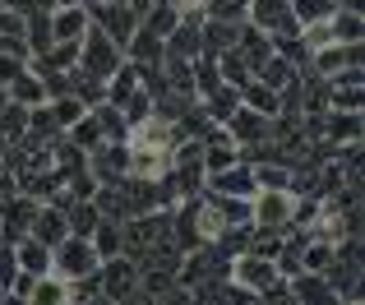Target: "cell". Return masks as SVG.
<instances>
[{"label": "cell", "instance_id": "obj_2", "mask_svg": "<svg viewBox=\"0 0 365 305\" xmlns=\"http://www.w3.org/2000/svg\"><path fill=\"white\" fill-rule=\"evenodd\" d=\"M292 208H296L292 190H255V199H250V227L255 232H287L292 227Z\"/></svg>", "mask_w": 365, "mask_h": 305}, {"label": "cell", "instance_id": "obj_18", "mask_svg": "<svg viewBox=\"0 0 365 305\" xmlns=\"http://www.w3.org/2000/svg\"><path fill=\"white\" fill-rule=\"evenodd\" d=\"M5 93H9L14 102H24V107H37V102H46V98H42L46 88H42V79H37L33 70H19L14 79L5 83Z\"/></svg>", "mask_w": 365, "mask_h": 305}, {"label": "cell", "instance_id": "obj_17", "mask_svg": "<svg viewBox=\"0 0 365 305\" xmlns=\"http://www.w3.org/2000/svg\"><path fill=\"white\" fill-rule=\"evenodd\" d=\"M292 301H338V296H333V287H329L324 273L301 269V273H296V282H292Z\"/></svg>", "mask_w": 365, "mask_h": 305}, {"label": "cell", "instance_id": "obj_16", "mask_svg": "<svg viewBox=\"0 0 365 305\" xmlns=\"http://www.w3.org/2000/svg\"><path fill=\"white\" fill-rule=\"evenodd\" d=\"M319 135H329L333 144H361V111H338L319 125Z\"/></svg>", "mask_w": 365, "mask_h": 305}, {"label": "cell", "instance_id": "obj_27", "mask_svg": "<svg viewBox=\"0 0 365 305\" xmlns=\"http://www.w3.org/2000/svg\"><path fill=\"white\" fill-rule=\"evenodd\" d=\"M171 9H176V19H199L204 14V0H167Z\"/></svg>", "mask_w": 365, "mask_h": 305}, {"label": "cell", "instance_id": "obj_19", "mask_svg": "<svg viewBox=\"0 0 365 305\" xmlns=\"http://www.w3.org/2000/svg\"><path fill=\"white\" fill-rule=\"evenodd\" d=\"M241 102H245V107H255V111H264V116H277V111H282L277 93L264 88L259 79H245V83H241Z\"/></svg>", "mask_w": 365, "mask_h": 305}, {"label": "cell", "instance_id": "obj_24", "mask_svg": "<svg viewBox=\"0 0 365 305\" xmlns=\"http://www.w3.org/2000/svg\"><path fill=\"white\" fill-rule=\"evenodd\" d=\"M83 111H88V107H83V102L74 98V93H65V98H56V102H51L56 125H70V120H79V116H83Z\"/></svg>", "mask_w": 365, "mask_h": 305}, {"label": "cell", "instance_id": "obj_20", "mask_svg": "<svg viewBox=\"0 0 365 305\" xmlns=\"http://www.w3.org/2000/svg\"><path fill=\"white\" fill-rule=\"evenodd\" d=\"M65 130H70V144H74V148H83V152L98 148L102 139H107V135H102V125H98V116H88V111H83L79 120H70Z\"/></svg>", "mask_w": 365, "mask_h": 305}, {"label": "cell", "instance_id": "obj_7", "mask_svg": "<svg viewBox=\"0 0 365 305\" xmlns=\"http://www.w3.org/2000/svg\"><path fill=\"white\" fill-rule=\"evenodd\" d=\"M250 19L268 37H296L301 33V24L292 14V0H250Z\"/></svg>", "mask_w": 365, "mask_h": 305}, {"label": "cell", "instance_id": "obj_31", "mask_svg": "<svg viewBox=\"0 0 365 305\" xmlns=\"http://www.w3.org/2000/svg\"><path fill=\"white\" fill-rule=\"evenodd\" d=\"M0 241H5V236H0Z\"/></svg>", "mask_w": 365, "mask_h": 305}, {"label": "cell", "instance_id": "obj_21", "mask_svg": "<svg viewBox=\"0 0 365 305\" xmlns=\"http://www.w3.org/2000/svg\"><path fill=\"white\" fill-rule=\"evenodd\" d=\"M24 130H28V107H24V102H14V98H5V107H0V135L19 139Z\"/></svg>", "mask_w": 365, "mask_h": 305}, {"label": "cell", "instance_id": "obj_28", "mask_svg": "<svg viewBox=\"0 0 365 305\" xmlns=\"http://www.w3.org/2000/svg\"><path fill=\"white\" fill-rule=\"evenodd\" d=\"M14 269H19V264H14V250L0 241V282H5V287H9V278H14Z\"/></svg>", "mask_w": 365, "mask_h": 305}, {"label": "cell", "instance_id": "obj_4", "mask_svg": "<svg viewBox=\"0 0 365 305\" xmlns=\"http://www.w3.org/2000/svg\"><path fill=\"white\" fill-rule=\"evenodd\" d=\"M116 65H120V46L111 42L98 24H88V33H83V42H79V70L107 83V74L116 70Z\"/></svg>", "mask_w": 365, "mask_h": 305}, {"label": "cell", "instance_id": "obj_13", "mask_svg": "<svg viewBox=\"0 0 365 305\" xmlns=\"http://www.w3.org/2000/svg\"><path fill=\"white\" fill-rule=\"evenodd\" d=\"M14 264L24 273H33V278H42V273H51V245L37 241V236H19L14 241Z\"/></svg>", "mask_w": 365, "mask_h": 305}, {"label": "cell", "instance_id": "obj_15", "mask_svg": "<svg viewBox=\"0 0 365 305\" xmlns=\"http://www.w3.org/2000/svg\"><path fill=\"white\" fill-rule=\"evenodd\" d=\"M329 33H333V42H361V33H365L361 0H347L342 9H333L329 14Z\"/></svg>", "mask_w": 365, "mask_h": 305}, {"label": "cell", "instance_id": "obj_29", "mask_svg": "<svg viewBox=\"0 0 365 305\" xmlns=\"http://www.w3.org/2000/svg\"><path fill=\"white\" fill-rule=\"evenodd\" d=\"M14 190H19V180H14V176H9V171H0V204H5V199H9V195H14Z\"/></svg>", "mask_w": 365, "mask_h": 305}, {"label": "cell", "instance_id": "obj_10", "mask_svg": "<svg viewBox=\"0 0 365 305\" xmlns=\"http://www.w3.org/2000/svg\"><path fill=\"white\" fill-rule=\"evenodd\" d=\"M347 65H361V42H329L319 51H310V74L314 79H333Z\"/></svg>", "mask_w": 365, "mask_h": 305}, {"label": "cell", "instance_id": "obj_12", "mask_svg": "<svg viewBox=\"0 0 365 305\" xmlns=\"http://www.w3.org/2000/svg\"><path fill=\"white\" fill-rule=\"evenodd\" d=\"M88 5H56L51 14V42H79L88 33Z\"/></svg>", "mask_w": 365, "mask_h": 305}, {"label": "cell", "instance_id": "obj_8", "mask_svg": "<svg viewBox=\"0 0 365 305\" xmlns=\"http://www.w3.org/2000/svg\"><path fill=\"white\" fill-rule=\"evenodd\" d=\"M88 19H93V24H98L116 46H130L134 28H139V9H134V5H120V0H107V5H98Z\"/></svg>", "mask_w": 365, "mask_h": 305}, {"label": "cell", "instance_id": "obj_11", "mask_svg": "<svg viewBox=\"0 0 365 305\" xmlns=\"http://www.w3.org/2000/svg\"><path fill=\"white\" fill-rule=\"evenodd\" d=\"M208 190L213 195H232V199H255V171L241 167V162H232V167L222 171H208Z\"/></svg>", "mask_w": 365, "mask_h": 305}, {"label": "cell", "instance_id": "obj_22", "mask_svg": "<svg viewBox=\"0 0 365 305\" xmlns=\"http://www.w3.org/2000/svg\"><path fill=\"white\" fill-rule=\"evenodd\" d=\"M292 14H296V24H314V19H329L333 14V0H292Z\"/></svg>", "mask_w": 365, "mask_h": 305}, {"label": "cell", "instance_id": "obj_23", "mask_svg": "<svg viewBox=\"0 0 365 305\" xmlns=\"http://www.w3.org/2000/svg\"><path fill=\"white\" fill-rule=\"evenodd\" d=\"M190 70H195V93H213L217 83H222V70H217L213 56H208V61H195Z\"/></svg>", "mask_w": 365, "mask_h": 305}, {"label": "cell", "instance_id": "obj_26", "mask_svg": "<svg viewBox=\"0 0 365 305\" xmlns=\"http://www.w3.org/2000/svg\"><path fill=\"white\" fill-rule=\"evenodd\" d=\"M19 70H28V61H19V56H9V51H0V83H9Z\"/></svg>", "mask_w": 365, "mask_h": 305}, {"label": "cell", "instance_id": "obj_6", "mask_svg": "<svg viewBox=\"0 0 365 305\" xmlns=\"http://www.w3.org/2000/svg\"><path fill=\"white\" fill-rule=\"evenodd\" d=\"M227 135H232L236 148H259V144L273 139V116H264V111H255V107L241 102V107L227 116Z\"/></svg>", "mask_w": 365, "mask_h": 305}, {"label": "cell", "instance_id": "obj_9", "mask_svg": "<svg viewBox=\"0 0 365 305\" xmlns=\"http://www.w3.org/2000/svg\"><path fill=\"white\" fill-rule=\"evenodd\" d=\"M42 208V199L24 195V190H14V195L0 204V236L5 241H19V236H28V227H33V213Z\"/></svg>", "mask_w": 365, "mask_h": 305}, {"label": "cell", "instance_id": "obj_3", "mask_svg": "<svg viewBox=\"0 0 365 305\" xmlns=\"http://www.w3.org/2000/svg\"><path fill=\"white\" fill-rule=\"evenodd\" d=\"M139 287V264L134 254H111L98 264V296L102 301H130Z\"/></svg>", "mask_w": 365, "mask_h": 305}, {"label": "cell", "instance_id": "obj_30", "mask_svg": "<svg viewBox=\"0 0 365 305\" xmlns=\"http://www.w3.org/2000/svg\"><path fill=\"white\" fill-rule=\"evenodd\" d=\"M5 148H9V139H5V135H0V162H5Z\"/></svg>", "mask_w": 365, "mask_h": 305}, {"label": "cell", "instance_id": "obj_25", "mask_svg": "<svg viewBox=\"0 0 365 305\" xmlns=\"http://www.w3.org/2000/svg\"><path fill=\"white\" fill-rule=\"evenodd\" d=\"M204 14L208 19H227V24H232V19L245 14V0H204Z\"/></svg>", "mask_w": 365, "mask_h": 305}, {"label": "cell", "instance_id": "obj_14", "mask_svg": "<svg viewBox=\"0 0 365 305\" xmlns=\"http://www.w3.org/2000/svg\"><path fill=\"white\" fill-rule=\"evenodd\" d=\"M28 236H37V241H46V245L65 241V236H70V222H65V208H56V204H42V208L33 213V227H28Z\"/></svg>", "mask_w": 365, "mask_h": 305}, {"label": "cell", "instance_id": "obj_5", "mask_svg": "<svg viewBox=\"0 0 365 305\" xmlns=\"http://www.w3.org/2000/svg\"><path fill=\"white\" fill-rule=\"evenodd\" d=\"M227 278H232L236 287H245V291H259V287H268V282L277 278V264L268 259V254H259V250H236L232 259H227Z\"/></svg>", "mask_w": 365, "mask_h": 305}, {"label": "cell", "instance_id": "obj_1", "mask_svg": "<svg viewBox=\"0 0 365 305\" xmlns=\"http://www.w3.org/2000/svg\"><path fill=\"white\" fill-rule=\"evenodd\" d=\"M98 264H102V254L93 250V241L88 236H65V241H56L51 245V273L56 278H65V282H79V278H88V273H98Z\"/></svg>", "mask_w": 365, "mask_h": 305}]
</instances>
